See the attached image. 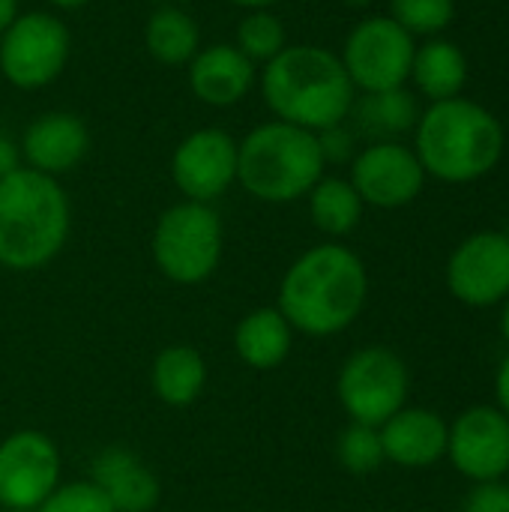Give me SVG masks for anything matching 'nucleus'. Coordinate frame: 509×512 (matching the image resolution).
Wrapping results in <instances>:
<instances>
[{
	"label": "nucleus",
	"mask_w": 509,
	"mask_h": 512,
	"mask_svg": "<svg viewBox=\"0 0 509 512\" xmlns=\"http://www.w3.org/2000/svg\"><path fill=\"white\" fill-rule=\"evenodd\" d=\"M228 3H234V6H243V9H270V6H276L279 0H228Z\"/></svg>",
	"instance_id": "obj_34"
},
{
	"label": "nucleus",
	"mask_w": 509,
	"mask_h": 512,
	"mask_svg": "<svg viewBox=\"0 0 509 512\" xmlns=\"http://www.w3.org/2000/svg\"><path fill=\"white\" fill-rule=\"evenodd\" d=\"M72 231V207L57 177L27 165L0 177V267L15 273L51 264Z\"/></svg>",
	"instance_id": "obj_3"
},
{
	"label": "nucleus",
	"mask_w": 509,
	"mask_h": 512,
	"mask_svg": "<svg viewBox=\"0 0 509 512\" xmlns=\"http://www.w3.org/2000/svg\"><path fill=\"white\" fill-rule=\"evenodd\" d=\"M306 198H309L312 225L321 234L348 237L351 231H357L366 204L357 195V189L351 186V180H345V177H321Z\"/></svg>",
	"instance_id": "obj_24"
},
{
	"label": "nucleus",
	"mask_w": 509,
	"mask_h": 512,
	"mask_svg": "<svg viewBox=\"0 0 509 512\" xmlns=\"http://www.w3.org/2000/svg\"><path fill=\"white\" fill-rule=\"evenodd\" d=\"M294 345V330L279 309H252L234 327L237 357L258 372L279 369Z\"/></svg>",
	"instance_id": "obj_19"
},
{
	"label": "nucleus",
	"mask_w": 509,
	"mask_h": 512,
	"mask_svg": "<svg viewBox=\"0 0 509 512\" xmlns=\"http://www.w3.org/2000/svg\"><path fill=\"white\" fill-rule=\"evenodd\" d=\"M369 297L363 258L342 243L306 249L279 282V312L294 333L327 339L348 330Z\"/></svg>",
	"instance_id": "obj_1"
},
{
	"label": "nucleus",
	"mask_w": 509,
	"mask_h": 512,
	"mask_svg": "<svg viewBox=\"0 0 509 512\" xmlns=\"http://www.w3.org/2000/svg\"><path fill=\"white\" fill-rule=\"evenodd\" d=\"M414 51V36L402 30L390 15H369L348 33L339 60L354 90L381 93L405 87L411 78Z\"/></svg>",
	"instance_id": "obj_9"
},
{
	"label": "nucleus",
	"mask_w": 509,
	"mask_h": 512,
	"mask_svg": "<svg viewBox=\"0 0 509 512\" xmlns=\"http://www.w3.org/2000/svg\"><path fill=\"white\" fill-rule=\"evenodd\" d=\"M36 512H114V507L102 498V492L90 480L57 486L54 495Z\"/></svg>",
	"instance_id": "obj_28"
},
{
	"label": "nucleus",
	"mask_w": 509,
	"mask_h": 512,
	"mask_svg": "<svg viewBox=\"0 0 509 512\" xmlns=\"http://www.w3.org/2000/svg\"><path fill=\"white\" fill-rule=\"evenodd\" d=\"M51 6H57V9H81V6H87L90 0H48Z\"/></svg>",
	"instance_id": "obj_35"
},
{
	"label": "nucleus",
	"mask_w": 509,
	"mask_h": 512,
	"mask_svg": "<svg viewBox=\"0 0 509 512\" xmlns=\"http://www.w3.org/2000/svg\"><path fill=\"white\" fill-rule=\"evenodd\" d=\"M408 390L411 378L405 360L384 345L354 351L336 378V396L351 423L375 429H381L393 414L405 408Z\"/></svg>",
	"instance_id": "obj_7"
},
{
	"label": "nucleus",
	"mask_w": 509,
	"mask_h": 512,
	"mask_svg": "<svg viewBox=\"0 0 509 512\" xmlns=\"http://www.w3.org/2000/svg\"><path fill=\"white\" fill-rule=\"evenodd\" d=\"M324 168L318 135L282 120H267L237 141V183L267 204L306 198Z\"/></svg>",
	"instance_id": "obj_5"
},
{
	"label": "nucleus",
	"mask_w": 509,
	"mask_h": 512,
	"mask_svg": "<svg viewBox=\"0 0 509 512\" xmlns=\"http://www.w3.org/2000/svg\"><path fill=\"white\" fill-rule=\"evenodd\" d=\"M504 126L486 105L456 96L432 102L414 126V153L426 177L474 183L492 174L504 156Z\"/></svg>",
	"instance_id": "obj_4"
},
{
	"label": "nucleus",
	"mask_w": 509,
	"mask_h": 512,
	"mask_svg": "<svg viewBox=\"0 0 509 512\" xmlns=\"http://www.w3.org/2000/svg\"><path fill=\"white\" fill-rule=\"evenodd\" d=\"M348 117H354L357 129L369 141H399L405 132H414L420 120V105L408 87H396L381 93H363V99H354Z\"/></svg>",
	"instance_id": "obj_22"
},
{
	"label": "nucleus",
	"mask_w": 509,
	"mask_h": 512,
	"mask_svg": "<svg viewBox=\"0 0 509 512\" xmlns=\"http://www.w3.org/2000/svg\"><path fill=\"white\" fill-rule=\"evenodd\" d=\"M60 486V450L39 429H18L0 441V507L36 512Z\"/></svg>",
	"instance_id": "obj_10"
},
{
	"label": "nucleus",
	"mask_w": 509,
	"mask_h": 512,
	"mask_svg": "<svg viewBox=\"0 0 509 512\" xmlns=\"http://www.w3.org/2000/svg\"><path fill=\"white\" fill-rule=\"evenodd\" d=\"M501 333H504V339L509 342V297L504 300V309H501Z\"/></svg>",
	"instance_id": "obj_36"
},
{
	"label": "nucleus",
	"mask_w": 509,
	"mask_h": 512,
	"mask_svg": "<svg viewBox=\"0 0 509 512\" xmlns=\"http://www.w3.org/2000/svg\"><path fill=\"white\" fill-rule=\"evenodd\" d=\"M336 456H339V465L354 474V477H366V474H375L387 456H384V444H381V432L375 426H360V423H351L342 435H339V444H336Z\"/></svg>",
	"instance_id": "obj_26"
},
{
	"label": "nucleus",
	"mask_w": 509,
	"mask_h": 512,
	"mask_svg": "<svg viewBox=\"0 0 509 512\" xmlns=\"http://www.w3.org/2000/svg\"><path fill=\"white\" fill-rule=\"evenodd\" d=\"M468 75H471V69H468L465 51L450 39L432 36L429 42L417 45L408 81H414L417 90L429 102H444V99L462 96Z\"/></svg>",
	"instance_id": "obj_20"
},
{
	"label": "nucleus",
	"mask_w": 509,
	"mask_h": 512,
	"mask_svg": "<svg viewBox=\"0 0 509 512\" xmlns=\"http://www.w3.org/2000/svg\"><path fill=\"white\" fill-rule=\"evenodd\" d=\"M390 18L411 36H438L456 18V0H390Z\"/></svg>",
	"instance_id": "obj_27"
},
{
	"label": "nucleus",
	"mask_w": 509,
	"mask_h": 512,
	"mask_svg": "<svg viewBox=\"0 0 509 512\" xmlns=\"http://www.w3.org/2000/svg\"><path fill=\"white\" fill-rule=\"evenodd\" d=\"M381 444L387 462L399 468H432L447 456L450 426L438 411L429 408H402L381 429Z\"/></svg>",
	"instance_id": "obj_18"
},
{
	"label": "nucleus",
	"mask_w": 509,
	"mask_h": 512,
	"mask_svg": "<svg viewBox=\"0 0 509 512\" xmlns=\"http://www.w3.org/2000/svg\"><path fill=\"white\" fill-rule=\"evenodd\" d=\"M171 180L186 201L213 204L237 183V138L219 126L189 132L171 153Z\"/></svg>",
	"instance_id": "obj_11"
},
{
	"label": "nucleus",
	"mask_w": 509,
	"mask_h": 512,
	"mask_svg": "<svg viewBox=\"0 0 509 512\" xmlns=\"http://www.w3.org/2000/svg\"><path fill=\"white\" fill-rule=\"evenodd\" d=\"M261 96L276 120L321 132L348 120L357 90L330 48L288 45L261 69Z\"/></svg>",
	"instance_id": "obj_2"
},
{
	"label": "nucleus",
	"mask_w": 509,
	"mask_h": 512,
	"mask_svg": "<svg viewBox=\"0 0 509 512\" xmlns=\"http://www.w3.org/2000/svg\"><path fill=\"white\" fill-rule=\"evenodd\" d=\"M144 45L162 66H189L201 48L198 21L174 3H159L144 24Z\"/></svg>",
	"instance_id": "obj_23"
},
{
	"label": "nucleus",
	"mask_w": 509,
	"mask_h": 512,
	"mask_svg": "<svg viewBox=\"0 0 509 512\" xmlns=\"http://www.w3.org/2000/svg\"><path fill=\"white\" fill-rule=\"evenodd\" d=\"M507 477H509V474H507ZM507 483H509V480H507Z\"/></svg>",
	"instance_id": "obj_39"
},
{
	"label": "nucleus",
	"mask_w": 509,
	"mask_h": 512,
	"mask_svg": "<svg viewBox=\"0 0 509 512\" xmlns=\"http://www.w3.org/2000/svg\"><path fill=\"white\" fill-rule=\"evenodd\" d=\"M90 483L114 512H153L162 498L159 477L126 447H105L90 465Z\"/></svg>",
	"instance_id": "obj_17"
},
{
	"label": "nucleus",
	"mask_w": 509,
	"mask_h": 512,
	"mask_svg": "<svg viewBox=\"0 0 509 512\" xmlns=\"http://www.w3.org/2000/svg\"><path fill=\"white\" fill-rule=\"evenodd\" d=\"M351 186L363 204L378 210H399L420 198L426 171L402 141H372L351 159Z\"/></svg>",
	"instance_id": "obj_12"
},
{
	"label": "nucleus",
	"mask_w": 509,
	"mask_h": 512,
	"mask_svg": "<svg viewBox=\"0 0 509 512\" xmlns=\"http://www.w3.org/2000/svg\"><path fill=\"white\" fill-rule=\"evenodd\" d=\"M447 459L471 483H492L509 474V417L498 405L462 411L447 438Z\"/></svg>",
	"instance_id": "obj_14"
},
{
	"label": "nucleus",
	"mask_w": 509,
	"mask_h": 512,
	"mask_svg": "<svg viewBox=\"0 0 509 512\" xmlns=\"http://www.w3.org/2000/svg\"><path fill=\"white\" fill-rule=\"evenodd\" d=\"M150 3H174V0H150Z\"/></svg>",
	"instance_id": "obj_38"
},
{
	"label": "nucleus",
	"mask_w": 509,
	"mask_h": 512,
	"mask_svg": "<svg viewBox=\"0 0 509 512\" xmlns=\"http://www.w3.org/2000/svg\"><path fill=\"white\" fill-rule=\"evenodd\" d=\"M90 150V129L72 111H45L27 123L21 135V156L27 168L60 177L84 162Z\"/></svg>",
	"instance_id": "obj_15"
},
{
	"label": "nucleus",
	"mask_w": 509,
	"mask_h": 512,
	"mask_svg": "<svg viewBox=\"0 0 509 512\" xmlns=\"http://www.w3.org/2000/svg\"><path fill=\"white\" fill-rule=\"evenodd\" d=\"M18 18V0H0V33Z\"/></svg>",
	"instance_id": "obj_33"
},
{
	"label": "nucleus",
	"mask_w": 509,
	"mask_h": 512,
	"mask_svg": "<svg viewBox=\"0 0 509 512\" xmlns=\"http://www.w3.org/2000/svg\"><path fill=\"white\" fill-rule=\"evenodd\" d=\"M186 78L198 102L210 108H231L243 102L255 87L258 66L234 42H219L198 48L186 66Z\"/></svg>",
	"instance_id": "obj_16"
},
{
	"label": "nucleus",
	"mask_w": 509,
	"mask_h": 512,
	"mask_svg": "<svg viewBox=\"0 0 509 512\" xmlns=\"http://www.w3.org/2000/svg\"><path fill=\"white\" fill-rule=\"evenodd\" d=\"M222 240V219L210 204L180 201L156 219L150 252L168 282L201 285L219 270Z\"/></svg>",
	"instance_id": "obj_6"
},
{
	"label": "nucleus",
	"mask_w": 509,
	"mask_h": 512,
	"mask_svg": "<svg viewBox=\"0 0 509 512\" xmlns=\"http://www.w3.org/2000/svg\"><path fill=\"white\" fill-rule=\"evenodd\" d=\"M462 512H509V483H474V489L462 501Z\"/></svg>",
	"instance_id": "obj_29"
},
{
	"label": "nucleus",
	"mask_w": 509,
	"mask_h": 512,
	"mask_svg": "<svg viewBox=\"0 0 509 512\" xmlns=\"http://www.w3.org/2000/svg\"><path fill=\"white\" fill-rule=\"evenodd\" d=\"M318 135V144H321V156H324V162L330 165V162H351L354 156H357V138H354V132L345 126V123H339V126H330V129H321V132H315Z\"/></svg>",
	"instance_id": "obj_30"
},
{
	"label": "nucleus",
	"mask_w": 509,
	"mask_h": 512,
	"mask_svg": "<svg viewBox=\"0 0 509 512\" xmlns=\"http://www.w3.org/2000/svg\"><path fill=\"white\" fill-rule=\"evenodd\" d=\"M12 168H18V156H15V150L6 141H0V177L9 174Z\"/></svg>",
	"instance_id": "obj_32"
},
{
	"label": "nucleus",
	"mask_w": 509,
	"mask_h": 512,
	"mask_svg": "<svg viewBox=\"0 0 509 512\" xmlns=\"http://www.w3.org/2000/svg\"><path fill=\"white\" fill-rule=\"evenodd\" d=\"M72 57L69 27L45 12H18L0 33V75L15 90H42L54 84Z\"/></svg>",
	"instance_id": "obj_8"
},
{
	"label": "nucleus",
	"mask_w": 509,
	"mask_h": 512,
	"mask_svg": "<svg viewBox=\"0 0 509 512\" xmlns=\"http://www.w3.org/2000/svg\"><path fill=\"white\" fill-rule=\"evenodd\" d=\"M234 45L258 66V63H270L273 57H279L288 48V33L279 15H273L270 9H252L240 24H237V36Z\"/></svg>",
	"instance_id": "obj_25"
},
{
	"label": "nucleus",
	"mask_w": 509,
	"mask_h": 512,
	"mask_svg": "<svg viewBox=\"0 0 509 512\" xmlns=\"http://www.w3.org/2000/svg\"><path fill=\"white\" fill-rule=\"evenodd\" d=\"M447 288L471 309L504 303L509 297V234L477 231L465 237L447 261Z\"/></svg>",
	"instance_id": "obj_13"
},
{
	"label": "nucleus",
	"mask_w": 509,
	"mask_h": 512,
	"mask_svg": "<svg viewBox=\"0 0 509 512\" xmlns=\"http://www.w3.org/2000/svg\"><path fill=\"white\" fill-rule=\"evenodd\" d=\"M348 6H354V9H366V6H372L375 0H345Z\"/></svg>",
	"instance_id": "obj_37"
},
{
	"label": "nucleus",
	"mask_w": 509,
	"mask_h": 512,
	"mask_svg": "<svg viewBox=\"0 0 509 512\" xmlns=\"http://www.w3.org/2000/svg\"><path fill=\"white\" fill-rule=\"evenodd\" d=\"M207 363L192 345H168L150 366V387L168 408H189L204 393Z\"/></svg>",
	"instance_id": "obj_21"
},
{
	"label": "nucleus",
	"mask_w": 509,
	"mask_h": 512,
	"mask_svg": "<svg viewBox=\"0 0 509 512\" xmlns=\"http://www.w3.org/2000/svg\"><path fill=\"white\" fill-rule=\"evenodd\" d=\"M495 396H498V408L509 417V354L501 360L498 375H495Z\"/></svg>",
	"instance_id": "obj_31"
}]
</instances>
